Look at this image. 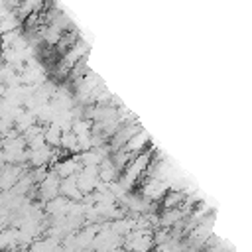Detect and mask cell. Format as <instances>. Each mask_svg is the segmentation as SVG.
Segmentation results:
<instances>
[{"mask_svg":"<svg viewBox=\"0 0 252 252\" xmlns=\"http://www.w3.org/2000/svg\"><path fill=\"white\" fill-rule=\"evenodd\" d=\"M124 246L128 252H150L154 246V236L148 228H136L124 236Z\"/></svg>","mask_w":252,"mask_h":252,"instance_id":"6da1fadb","label":"cell"},{"mask_svg":"<svg viewBox=\"0 0 252 252\" xmlns=\"http://www.w3.org/2000/svg\"><path fill=\"white\" fill-rule=\"evenodd\" d=\"M18 244H20V230L18 228L0 230V250H12Z\"/></svg>","mask_w":252,"mask_h":252,"instance_id":"277c9868","label":"cell"},{"mask_svg":"<svg viewBox=\"0 0 252 252\" xmlns=\"http://www.w3.org/2000/svg\"><path fill=\"white\" fill-rule=\"evenodd\" d=\"M150 146V136H148V132H144V130H138L120 150H124L128 156H136V154H142V152H146V148Z\"/></svg>","mask_w":252,"mask_h":252,"instance_id":"7a4b0ae2","label":"cell"},{"mask_svg":"<svg viewBox=\"0 0 252 252\" xmlns=\"http://www.w3.org/2000/svg\"><path fill=\"white\" fill-rule=\"evenodd\" d=\"M61 177L55 173V171H47V175L41 179V183H39V195L43 197V199H53V197H57L59 195V187H61V181H59Z\"/></svg>","mask_w":252,"mask_h":252,"instance_id":"3957f363","label":"cell"}]
</instances>
